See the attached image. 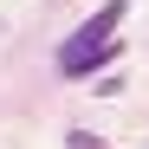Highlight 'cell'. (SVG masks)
Listing matches in <instances>:
<instances>
[{"label":"cell","instance_id":"6da1fadb","mask_svg":"<svg viewBox=\"0 0 149 149\" xmlns=\"http://www.w3.org/2000/svg\"><path fill=\"white\" fill-rule=\"evenodd\" d=\"M123 13H130V0H104V7L65 39V52H58V71H65V78H84V71H97L104 58H117V26H123Z\"/></svg>","mask_w":149,"mask_h":149}]
</instances>
